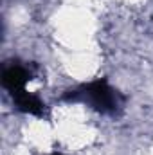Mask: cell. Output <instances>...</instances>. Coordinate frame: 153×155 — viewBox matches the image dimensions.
Returning a JSON list of instances; mask_svg holds the SVG:
<instances>
[{"instance_id": "1", "label": "cell", "mask_w": 153, "mask_h": 155, "mask_svg": "<svg viewBox=\"0 0 153 155\" xmlns=\"http://www.w3.org/2000/svg\"><path fill=\"white\" fill-rule=\"evenodd\" d=\"M67 99H83L88 107L96 108L101 114H114L119 108V94L108 85L106 79H96L88 85H83L79 90L67 96Z\"/></svg>"}, {"instance_id": "2", "label": "cell", "mask_w": 153, "mask_h": 155, "mask_svg": "<svg viewBox=\"0 0 153 155\" xmlns=\"http://www.w3.org/2000/svg\"><path fill=\"white\" fill-rule=\"evenodd\" d=\"M54 155H60V153H54Z\"/></svg>"}]
</instances>
